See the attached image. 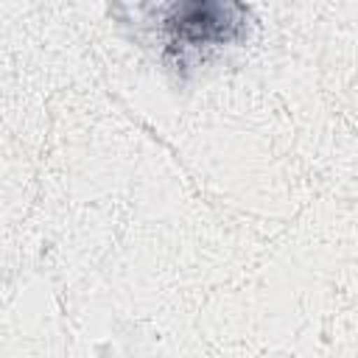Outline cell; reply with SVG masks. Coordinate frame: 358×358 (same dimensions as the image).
Here are the masks:
<instances>
[{"mask_svg":"<svg viewBox=\"0 0 358 358\" xmlns=\"http://www.w3.org/2000/svg\"><path fill=\"white\" fill-rule=\"evenodd\" d=\"M165 56L182 67L207 50L246 36V6L241 0H168L159 17Z\"/></svg>","mask_w":358,"mask_h":358,"instance_id":"6da1fadb","label":"cell"}]
</instances>
